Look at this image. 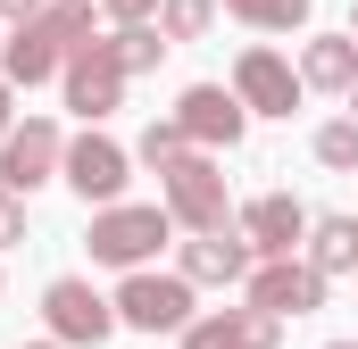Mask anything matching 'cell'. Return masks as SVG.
<instances>
[{
  "instance_id": "cell-1",
  "label": "cell",
  "mask_w": 358,
  "mask_h": 349,
  "mask_svg": "<svg viewBox=\"0 0 358 349\" xmlns=\"http://www.w3.org/2000/svg\"><path fill=\"white\" fill-rule=\"evenodd\" d=\"M84 34H92V0H50V8H34L25 25H8V42H0V75H8L17 91H25V84H50Z\"/></svg>"
},
{
  "instance_id": "cell-2",
  "label": "cell",
  "mask_w": 358,
  "mask_h": 349,
  "mask_svg": "<svg viewBox=\"0 0 358 349\" xmlns=\"http://www.w3.org/2000/svg\"><path fill=\"white\" fill-rule=\"evenodd\" d=\"M167 233H176V216H167V200L159 208H142V200H108L100 216H92V233H84V250L92 266H150L159 250H167Z\"/></svg>"
},
{
  "instance_id": "cell-3",
  "label": "cell",
  "mask_w": 358,
  "mask_h": 349,
  "mask_svg": "<svg viewBox=\"0 0 358 349\" xmlns=\"http://www.w3.org/2000/svg\"><path fill=\"white\" fill-rule=\"evenodd\" d=\"M159 200H167V216H176L183 233H217V225H234V191H225L217 150H183L176 167H159Z\"/></svg>"
},
{
  "instance_id": "cell-4",
  "label": "cell",
  "mask_w": 358,
  "mask_h": 349,
  "mask_svg": "<svg viewBox=\"0 0 358 349\" xmlns=\"http://www.w3.org/2000/svg\"><path fill=\"white\" fill-rule=\"evenodd\" d=\"M59 84H67V108L84 117V125H100V117H117L125 108V59H117V42H100V34H84L76 50H67V67H59Z\"/></svg>"
},
{
  "instance_id": "cell-5",
  "label": "cell",
  "mask_w": 358,
  "mask_h": 349,
  "mask_svg": "<svg viewBox=\"0 0 358 349\" xmlns=\"http://www.w3.org/2000/svg\"><path fill=\"white\" fill-rule=\"evenodd\" d=\"M192 274H150V266H134L125 274V291H117V325H134V333H183L192 325Z\"/></svg>"
},
{
  "instance_id": "cell-6",
  "label": "cell",
  "mask_w": 358,
  "mask_h": 349,
  "mask_svg": "<svg viewBox=\"0 0 358 349\" xmlns=\"http://www.w3.org/2000/svg\"><path fill=\"white\" fill-rule=\"evenodd\" d=\"M42 316H50V341H67V349H100L117 333V299H100L84 274H59L42 291Z\"/></svg>"
},
{
  "instance_id": "cell-7",
  "label": "cell",
  "mask_w": 358,
  "mask_h": 349,
  "mask_svg": "<svg viewBox=\"0 0 358 349\" xmlns=\"http://www.w3.org/2000/svg\"><path fill=\"white\" fill-rule=\"evenodd\" d=\"M325 291H334V274H317L300 250H292V258H259V266H250V308H267V316H283V325H292V316H317Z\"/></svg>"
},
{
  "instance_id": "cell-8",
  "label": "cell",
  "mask_w": 358,
  "mask_h": 349,
  "mask_svg": "<svg viewBox=\"0 0 358 349\" xmlns=\"http://www.w3.org/2000/svg\"><path fill=\"white\" fill-rule=\"evenodd\" d=\"M125 174H134V150H125V142H108V133L67 142V158H59V183H67L84 208H108V200L125 191Z\"/></svg>"
},
{
  "instance_id": "cell-9",
  "label": "cell",
  "mask_w": 358,
  "mask_h": 349,
  "mask_svg": "<svg viewBox=\"0 0 358 349\" xmlns=\"http://www.w3.org/2000/svg\"><path fill=\"white\" fill-rule=\"evenodd\" d=\"M59 158H67V133H59L50 117H25V125H8V133H0V183H8V191L50 183Z\"/></svg>"
},
{
  "instance_id": "cell-10",
  "label": "cell",
  "mask_w": 358,
  "mask_h": 349,
  "mask_svg": "<svg viewBox=\"0 0 358 349\" xmlns=\"http://www.w3.org/2000/svg\"><path fill=\"white\" fill-rule=\"evenodd\" d=\"M234 91H242L250 117H292L308 84H300V67H292L283 50H242V59H234Z\"/></svg>"
},
{
  "instance_id": "cell-11",
  "label": "cell",
  "mask_w": 358,
  "mask_h": 349,
  "mask_svg": "<svg viewBox=\"0 0 358 349\" xmlns=\"http://www.w3.org/2000/svg\"><path fill=\"white\" fill-rule=\"evenodd\" d=\"M176 117H183V133H192V150H234V142L250 133L242 91H225V84H192L176 100Z\"/></svg>"
},
{
  "instance_id": "cell-12",
  "label": "cell",
  "mask_w": 358,
  "mask_h": 349,
  "mask_svg": "<svg viewBox=\"0 0 358 349\" xmlns=\"http://www.w3.org/2000/svg\"><path fill=\"white\" fill-rule=\"evenodd\" d=\"M234 225H242V242H250L259 258H292V250L308 242V208H300L292 191H259Z\"/></svg>"
},
{
  "instance_id": "cell-13",
  "label": "cell",
  "mask_w": 358,
  "mask_h": 349,
  "mask_svg": "<svg viewBox=\"0 0 358 349\" xmlns=\"http://www.w3.org/2000/svg\"><path fill=\"white\" fill-rule=\"evenodd\" d=\"M283 341V316L267 308H208L183 325V349H275Z\"/></svg>"
},
{
  "instance_id": "cell-14",
  "label": "cell",
  "mask_w": 358,
  "mask_h": 349,
  "mask_svg": "<svg viewBox=\"0 0 358 349\" xmlns=\"http://www.w3.org/2000/svg\"><path fill=\"white\" fill-rule=\"evenodd\" d=\"M259 250L242 242V225H217V233H192L183 242V274L192 283H250Z\"/></svg>"
},
{
  "instance_id": "cell-15",
  "label": "cell",
  "mask_w": 358,
  "mask_h": 349,
  "mask_svg": "<svg viewBox=\"0 0 358 349\" xmlns=\"http://www.w3.org/2000/svg\"><path fill=\"white\" fill-rule=\"evenodd\" d=\"M300 84L308 91H350L358 84V34H317V42H300Z\"/></svg>"
},
{
  "instance_id": "cell-16",
  "label": "cell",
  "mask_w": 358,
  "mask_h": 349,
  "mask_svg": "<svg viewBox=\"0 0 358 349\" xmlns=\"http://www.w3.org/2000/svg\"><path fill=\"white\" fill-rule=\"evenodd\" d=\"M300 258L317 266V274H358V216H308Z\"/></svg>"
},
{
  "instance_id": "cell-17",
  "label": "cell",
  "mask_w": 358,
  "mask_h": 349,
  "mask_svg": "<svg viewBox=\"0 0 358 349\" xmlns=\"http://www.w3.org/2000/svg\"><path fill=\"white\" fill-rule=\"evenodd\" d=\"M108 42H117V59H125V75H150V67H159V59L176 50V42L159 34V17H142V25H117Z\"/></svg>"
},
{
  "instance_id": "cell-18",
  "label": "cell",
  "mask_w": 358,
  "mask_h": 349,
  "mask_svg": "<svg viewBox=\"0 0 358 349\" xmlns=\"http://www.w3.org/2000/svg\"><path fill=\"white\" fill-rule=\"evenodd\" d=\"M217 8H234V17L259 25V34H292V25H308L317 0H217Z\"/></svg>"
},
{
  "instance_id": "cell-19",
  "label": "cell",
  "mask_w": 358,
  "mask_h": 349,
  "mask_svg": "<svg viewBox=\"0 0 358 349\" xmlns=\"http://www.w3.org/2000/svg\"><path fill=\"white\" fill-rule=\"evenodd\" d=\"M217 25V0H159V34L167 42H200Z\"/></svg>"
},
{
  "instance_id": "cell-20",
  "label": "cell",
  "mask_w": 358,
  "mask_h": 349,
  "mask_svg": "<svg viewBox=\"0 0 358 349\" xmlns=\"http://www.w3.org/2000/svg\"><path fill=\"white\" fill-rule=\"evenodd\" d=\"M317 167L358 174V117H334V125H317Z\"/></svg>"
},
{
  "instance_id": "cell-21",
  "label": "cell",
  "mask_w": 358,
  "mask_h": 349,
  "mask_svg": "<svg viewBox=\"0 0 358 349\" xmlns=\"http://www.w3.org/2000/svg\"><path fill=\"white\" fill-rule=\"evenodd\" d=\"M183 150H192V133H183V117H159V125H150V133L134 142V158H142V167H176Z\"/></svg>"
},
{
  "instance_id": "cell-22",
  "label": "cell",
  "mask_w": 358,
  "mask_h": 349,
  "mask_svg": "<svg viewBox=\"0 0 358 349\" xmlns=\"http://www.w3.org/2000/svg\"><path fill=\"white\" fill-rule=\"evenodd\" d=\"M17 242H25V191L0 183V250H17Z\"/></svg>"
},
{
  "instance_id": "cell-23",
  "label": "cell",
  "mask_w": 358,
  "mask_h": 349,
  "mask_svg": "<svg viewBox=\"0 0 358 349\" xmlns=\"http://www.w3.org/2000/svg\"><path fill=\"white\" fill-rule=\"evenodd\" d=\"M100 8H108L117 25H142V17H159V0H100Z\"/></svg>"
},
{
  "instance_id": "cell-24",
  "label": "cell",
  "mask_w": 358,
  "mask_h": 349,
  "mask_svg": "<svg viewBox=\"0 0 358 349\" xmlns=\"http://www.w3.org/2000/svg\"><path fill=\"white\" fill-rule=\"evenodd\" d=\"M34 8H50V0H0V25H25Z\"/></svg>"
},
{
  "instance_id": "cell-25",
  "label": "cell",
  "mask_w": 358,
  "mask_h": 349,
  "mask_svg": "<svg viewBox=\"0 0 358 349\" xmlns=\"http://www.w3.org/2000/svg\"><path fill=\"white\" fill-rule=\"evenodd\" d=\"M8 117H17V84L0 75V133H8Z\"/></svg>"
},
{
  "instance_id": "cell-26",
  "label": "cell",
  "mask_w": 358,
  "mask_h": 349,
  "mask_svg": "<svg viewBox=\"0 0 358 349\" xmlns=\"http://www.w3.org/2000/svg\"><path fill=\"white\" fill-rule=\"evenodd\" d=\"M17 349H67V341H17Z\"/></svg>"
},
{
  "instance_id": "cell-27",
  "label": "cell",
  "mask_w": 358,
  "mask_h": 349,
  "mask_svg": "<svg viewBox=\"0 0 358 349\" xmlns=\"http://www.w3.org/2000/svg\"><path fill=\"white\" fill-rule=\"evenodd\" d=\"M342 100H350V117H358V84H350V91H342Z\"/></svg>"
},
{
  "instance_id": "cell-28",
  "label": "cell",
  "mask_w": 358,
  "mask_h": 349,
  "mask_svg": "<svg viewBox=\"0 0 358 349\" xmlns=\"http://www.w3.org/2000/svg\"><path fill=\"white\" fill-rule=\"evenodd\" d=\"M325 349H358V341H325Z\"/></svg>"
},
{
  "instance_id": "cell-29",
  "label": "cell",
  "mask_w": 358,
  "mask_h": 349,
  "mask_svg": "<svg viewBox=\"0 0 358 349\" xmlns=\"http://www.w3.org/2000/svg\"><path fill=\"white\" fill-rule=\"evenodd\" d=\"M350 34H358V8H350Z\"/></svg>"
},
{
  "instance_id": "cell-30",
  "label": "cell",
  "mask_w": 358,
  "mask_h": 349,
  "mask_svg": "<svg viewBox=\"0 0 358 349\" xmlns=\"http://www.w3.org/2000/svg\"><path fill=\"white\" fill-rule=\"evenodd\" d=\"M350 283H358V274H350Z\"/></svg>"
}]
</instances>
